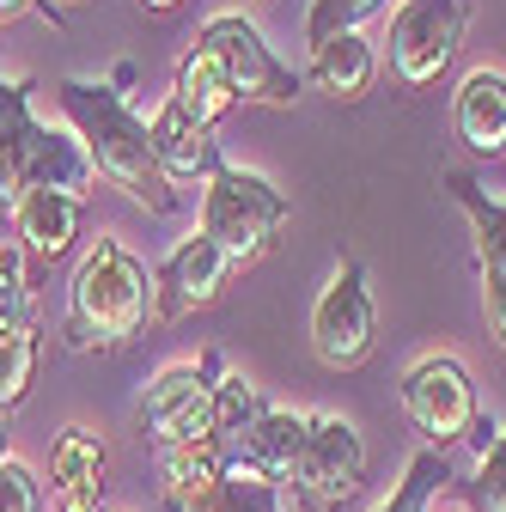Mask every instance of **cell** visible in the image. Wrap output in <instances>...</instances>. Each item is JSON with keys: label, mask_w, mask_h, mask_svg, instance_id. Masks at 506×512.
Instances as JSON below:
<instances>
[{"label": "cell", "mask_w": 506, "mask_h": 512, "mask_svg": "<svg viewBox=\"0 0 506 512\" xmlns=\"http://www.w3.org/2000/svg\"><path fill=\"white\" fill-rule=\"evenodd\" d=\"M452 470H446V452H415L409 464H403V482H397V494L378 506V512H427V500L439 494V482H446Z\"/></svg>", "instance_id": "cell-23"}, {"label": "cell", "mask_w": 506, "mask_h": 512, "mask_svg": "<svg viewBox=\"0 0 506 512\" xmlns=\"http://www.w3.org/2000/svg\"><path fill=\"white\" fill-rule=\"evenodd\" d=\"M482 311H488V330L506 348V275H482Z\"/></svg>", "instance_id": "cell-29"}, {"label": "cell", "mask_w": 506, "mask_h": 512, "mask_svg": "<svg viewBox=\"0 0 506 512\" xmlns=\"http://www.w3.org/2000/svg\"><path fill=\"white\" fill-rule=\"evenodd\" d=\"M378 348V305H372V281L360 263H342L330 275V287L311 305V354L330 372H354L366 366Z\"/></svg>", "instance_id": "cell-9"}, {"label": "cell", "mask_w": 506, "mask_h": 512, "mask_svg": "<svg viewBox=\"0 0 506 512\" xmlns=\"http://www.w3.org/2000/svg\"><path fill=\"white\" fill-rule=\"evenodd\" d=\"M226 452L208 445H177V452H159V476H165V512H196L220 482H226Z\"/></svg>", "instance_id": "cell-18"}, {"label": "cell", "mask_w": 506, "mask_h": 512, "mask_svg": "<svg viewBox=\"0 0 506 512\" xmlns=\"http://www.w3.org/2000/svg\"><path fill=\"white\" fill-rule=\"evenodd\" d=\"M80 220H86V202L61 196V189H31V196L13 208L19 250L37 256V263H55V256H68L74 238H80Z\"/></svg>", "instance_id": "cell-15"}, {"label": "cell", "mask_w": 506, "mask_h": 512, "mask_svg": "<svg viewBox=\"0 0 506 512\" xmlns=\"http://www.w3.org/2000/svg\"><path fill=\"white\" fill-rule=\"evenodd\" d=\"M452 128L470 153H506V74L500 68H476L464 74L458 98H452Z\"/></svg>", "instance_id": "cell-16"}, {"label": "cell", "mask_w": 506, "mask_h": 512, "mask_svg": "<svg viewBox=\"0 0 506 512\" xmlns=\"http://www.w3.org/2000/svg\"><path fill=\"white\" fill-rule=\"evenodd\" d=\"M31 7H37V0H0V25L19 19V13H31Z\"/></svg>", "instance_id": "cell-31"}, {"label": "cell", "mask_w": 506, "mask_h": 512, "mask_svg": "<svg viewBox=\"0 0 506 512\" xmlns=\"http://www.w3.org/2000/svg\"><path fill=\"white\" fill-rule=\"evenodd\" d=\"M147 141H153V159H159V171H165L171 183H177V177H214V171H220V141H214V128L196 122V116H183L171 98L153 110Z\"/></svg>", "instance_id": "cell-14"}, {"label": "cell", "mask_w": 506, "mask_h": 512, "mask_svg": "<svg viewBox=\"0 0 506 512\" xmlns=\"http://www.w3.org/2000/svg\"><path fill=\"white\" fill-rule=\"evenodd\" d=\"M305 427H311V415L269 409L257 427L244 433V439H232V445H226V464L287 488V476H293V464H299V452H305Z\"/></svg>", "instance_id": "cell-13"}, {"label": "cell", "mask_w": 506, "mask_h": 512, "mask_svg": "<svg viewBox=\"0 0 506 512\" xmlns=\"http://www.w3.org/2000/svg\"><path fill=\"white\" fill-rule=\"evenodd\" d=\"M80 7H86V0H37V13H43L49 25H61V19H74Z\"/></svg>", "instance_id": "cell-30"}, {"label": "cell", "mask_w": 506, "mask_h": 512, "mask_svg": "<svg viewBox=\"0 0 506 512\" xmlns=\"http://www.w3.org/2000/svg\"><path fill=\"white\" fill-rule=\"evenodd\" d=\"M147 13H171V7H183V0H141Z\"/></svg>", "instance_id": "cell-32"}, {"label": "cell", "mask_w": 506, "mask_h": 512, "mask_svg": "<svg viewBox=\"0 0 506 512\" xmlns=\"http://www.w3.org/2000/svg\"><path fill=\"white\" fill-rule=\"evenodd\" d=\"M311 80H318V92H330L336 104H360L378 80V55L360 31H342V37H324L318 49H311Z\"/></svg>", "instance_id": "cell-17"}, {"label": "cell", "mask_w": 506, "mask_h": 512, "mask_svg": "<svg viewBox=\"0 0 506 512\" xmlns=\"http://www.w3.org/2000/svg\"><path fill=\"white\" fill-rule=\"evenodd\" d=\"M464 31H470L464 0H403L391 13V74L403 86H433L452 68Z\"/></svg>", "instance_id": "cell-10"}, {"label": "cell", "mask_w": 506, "mask_h": 512, "mask_svg": "<svg viewBox=\"0 0 506 512\" xmlns=\"http://www.w3.org/2000/svg\"><path fill=\"white\" fill-rule=\"evenodd\" d=\"M385 0H311V13H305V43L318 49L324 37H342V31H360Z\"/></svg>", "instance_id": "cell-25"}, {"label": "cell", "mask_w": 506, "mask_h": 512, "mask_svg": "<svg viewBox=\"0 0 506 512\" xmlns=\"http://www.w3.org/2000/svg\"><path fill=\"white\" fill-rule=\"evenodd\" d=\"M7 458H13V452H7V433H0V464H7Z\"/></svg>", "instance_id": "cell-33"}, {"label": "cell", "mask_w": 506, "mask_h": 512, "mask_svg": "<svg viewBox=\"0 0 506 512\" xmlns=\"http://www.w3.org/2000/svg\"><path fill=\"white\" fill-rule=\"evenodd\" d=\"M171 104H177L183 116H196V122L214 128L238 98H232V86H226V74L214 68V55H208V49H183L177 80H171Z\"/></svg>", "instance_id": "cell-20"}, {"label": "cell", "mask_w": 506, "mask_h": 512, "mask_svg": "<svg viewBox=\"0 0 506 512\" xmlns=\"http://www.w3.org/2000/svg\"><path fill=\"white\" fill-rule=\"evenodd\" d=\"M470 506L476 512H506V427L482 445V458H476V476H470Z\"/></svg>", "instance_id": "cell-26"}, {"label": "cell", "mask_w": 506, "mask_h": 512, "mask_svg": "<svg viewBox=\"0 0 506 512\" xmlns=\"http://www.w3.org/2000/svg\"><path fill=\"white\" fill-rule=\"evenodd\" d=\"M0 512H43V482L25 458L0 464Z\"/></svg>", "instance_id": "cell-27"}, {"label": "cell", "mask_w": 506, "mask_h": 512, "mask_svg": "<svg viewBox=\"0 0 506 512\" xmlns=\"http://www.w3.org/2000/svg\"><path fill=\"white\" fill-rule=\"evenodd\" d=\"M366 482V439L348 415H311L305 427V452L287 476L293 500L305 512H342Z\"/></svg>", "instance_id": "cell-7"}, {"label": "cell", "mask_w": 506, "mask_h": 512, "mask_svg": "<svg viewBox=\"0 0 506 512\" xmlns=\"http://www.w3.org/2000/svg\"><path fill=\"white\" fill-rule=\"evenodd\" d=\"M214 384H220V360L214 354L165 366L141 391V403H135L141 433L159 445V452H177V445H208L214 439Z\"/></svg>", "instance_id": "cell-5"}, {"label": "cell", "mask_w": 506, "mask_h": 512, "mask_svg": "<svg viewBox=\"0 0 506 512\" xmlns=\"http://www.w3.org/2000/svg\"><path fill=\"white\" fill-rule=\"evenodd\" d=\"M458 208L470 214V232H476V263L482 275H506V202L488 196V189L470 177V171H446Z\"/></svg>", "instance_id": "cell-19"}, {"label": "cell", "mask_w": 506, "mask_h": 512, "mask_svg": "<svg viewBox=\"0 0 506 512\" xmlns=\"http://www.w3.org/2000/svg\"><path fill=\"white\" fill-rule=\"evenodd\" d=\"M31 293H25V275H19V256L0 250V324H31Z\"/></svg>", "instance_id": "cell-28"}, {"label": "cell", "mask_w": 506, "mask_h": 512, "mask_svg": "<svg viewBox=\"0 0 506 512\" xmlns=\"http://www.w3.org/2000/svg\"><path fill=\"white\" fill-rule=\"evenodd\" d=\"M110 452L92 427H61L49 445V506L55 512H104Z\"/></svg>", "instance_id": "cell-12"}, {"label": "cell", "mask_w": 506, "mask_h": 512, "mask_svg": "<svg viewBox=\"0 0 506 512\" xmlns=\"http://www.w3.org/2000/svg\"><path fill=\"white\" fill-rule=\"evenodd\" d=\"M281 226H287V196L257 177V171H238V165H220L208 177V196H202V232L226 250L232 269H250L281 244Z\"/></svg>", "instance_id": "cell-4"}, {"label": "cell", "mask_w": 506, "mask_h": 512, "mask_svg": "<svg viewBox=\"0 0 506 512\" xmlns=\"http://www.w3.org/2000/svg\"><path fill=\"white\" fill-rule=\"evenodd\" d=\"M37 360H43V342H37L31 324H0V415L31 397Z\"/></svg>", "instance_id": "cell-21"}, {"label": "cell", "mask_w": 506, "mask_h": 512, "mask_svg": "<svg viewBox=\"0 0 506 512\" xmlns=\"http://www.w3.org/2000/svg\"><path fill=\"white\" fill-rule=\"evenodd\" d=\"M196 49L214 55V68L226 74L232 98L238 104H269V110H287L299 98V74L269 49V37L250 25L244 13H214L196 37Z\"/></svg>", "instance_id": "cell-6"}, {"label": "cell", "mask_w": 506, "mask_h": 512, "mask_svg": "<svg viewBox=\"0 0 506 512\" xmlns=\"http://www.w3.org/2000/svg\"><path fill=\"white\" fill-rule=\"evenodd\" d=\"M92 177L98 171L80 135H61V128L37 122L25 80H0V214H13L31 189H61V196L86 202Z\"/></svg>", "instance_id": "cell-3"}, {"label": "cell", "mask_w": 506, "mask_h": 512, "mask_svg": "<svg viewBox=\"0 0 506 512\" xmlns=\"http://www.w3.org/2000/svg\"><path fill=\"white\" fill-rule=\"evenodd\" d=\"M196 512H281V482H263L250 470H226V482Z\"/></svg>", "instance_id": "cell-24"}, {"label": "cell", "mask_w": 506, "mask_h": 512, "mask_svg": "<svg viewBox=\"0 0 506 512\" xmlns=\"http://www.w3.org/2000/svg\"><path fill=\"white\" fill-rule=\"evenodd\" d=\"M55 98H61V110H68V122H74V135H80L92 171L110 189H122V196L141 202L147 214H171L177 208V189H171V177L153 159L147 122L122 104V92H110L98 80H61Z\"/></svg>", "instance_id": "cell-1"}, {"label": "cell", "mask_w": 506, "mask_h": 512, "mask_svg": "<svg viewBox=\"0 0 506 512\" xmlns=\"http://www.w3.org/2000/svg\"><path fill=\"white\" fill-rule=\"evenodd\" d=\"M397 403L409 415V427L433 445V452H446V445H458L482 415H476V378L464 360L452 354H427L403 372L397 384Z\"/></svg>", "instance_id": "cell-8"}, {"label": "cell", "mask_w": 506, "mask_h": 512, "mask_svg": "<svg viewBox=\"0 0 506 512\" xmlns=\"http://www.w3.org/2000/svg\"><path fill=\"white\" fill-rule=\"evenodd\" d=\"M263 415H269V403H263L257 384L238 378V372H220V384H214V445H220V452L232 439H244Z\"/></svg>", "instance_id": "cell-22"}, {"label": "cell", "mask_w": 506, "mask_h": 512, "mask_svg": "<svg viewBox=\"0 0 506 512\" xmlns=\"http://www.w3.org/2000/svg\"><path fill=\"white\" fill-rule=\"evenodd\" d=\"M226 281H232L226 250L208 232H189L165 263L153 269V317L171 324V317H183V311H202V305H214L226 293Z\"/></svg>", "instance_id": "cell-11"}, {"label": "cell", "mask_w": 506, "mask_h": 512, "mask_svg": "<svg viewBox=\"0 0 506 512\" xmlns=\"http://www.w3.org/2000/svg\"><path fill=\"white\" fill-rule=\"evenodd\" d=\"M153 324V269L122 244V238H98L68 287V348L98 354V348H122Z\"/></svg>", "instance_id": "cell-2"}]
</instances>
